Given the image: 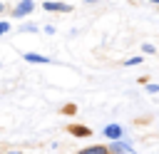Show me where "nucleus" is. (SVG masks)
Returning a JSON list of instances; mask_svg holds the SVG:
<instances>
[{"mask_svg": "<svg viewBox=\"0 0 159 154\" xmlns=\"http://www.w3.org/2000/svg\"><path fill=\"white\" fill-rule=\"evenodd\" d=\"M32 10H35V0H17V2H15V7L10 10V17L22 20V17H30V15H32Z\"/></svg>", "mask_w": 159, "mask_h": 154, "instance_id": "nucleus-1", "label": "nucleus"}, {"mask_svg": "<svg viewBox=\"0 0 159 154\" xmlns=\"http://www.w3.org/2000/svg\"><path fill=\"white\" fill-rule=\"evenodd\" d=\"M102 137H107V142H117V139H124V137H127V132H124V127H122V124L109 122V124H104Z\"/></svg>", "mask_w": 159, "mask_h": 154, "instance_id": "nucleus-2", "label": "nucleus"}, {"mask_svg": "<svg viewBox=\"0 0 159 154\" xmlns=\"http://www.w3.org/2000/svg\"><path fill=\"white\" fill-rule=\"evenodd\" d=\"M107 149H109V154H127V152H134V142H132L129 137H124V139L109 142Z\"/></svg>", "mask_w": 159, "mask_h": 154, "instance_id": "nucleus-3", "label": "nucleus"}, {"mask_svg": "<svg viewBox=\"0 0 159 154\" xmlns=\"http://www.w3.org/2000/svg\"><path fill=\"white\" fill-rule=\"evenodd\" d=\"M42 10H47V12H60V15H67V12H72V5H67V2H60V0H45V2H42Z\"/></svg>", "mask_w": 159, "mask_h": 154, "instance_id": "nucleus-4", "label": "nucleus"}, {"mask_svg": "<svg viewBox=\"0 0 159 154\" xmlns=\"http://www.w3.org/2000/svg\"><path fill=\"white\" fill-rule=\"evenodd\" d=\"M22 60L30 62V65H50V57H45V55H40V52H25Z\"/></svg>", "mask_w": 159, "mask_h": 154, "instance_id": "nucleus-5", "label": "nucleus"}, {"mask_svg": "<svg viewBox=\"0 0 159 154\" xmlns=\"http://www.w3.org/2000/svg\"><path fill=\"white\" fill-rule=\"evenodd\" d=\"M77 154H109V149H107V144H89V147L80 149Z\"/></svg>", "mask_w": 159, "mask_h": 154, "instance_id": "nucleus-6", "label": "nucleus"}, {"mask_svg": "<svg viewBox=\"0 0 159 154\" xmlns=\"http://www.w3.org/2000/svg\"><path fill=\"white\" fill-rule=\"evenodd\" d=\"M72 137H89V127H82V124H70L67 129Z\"/></svg>", "mask_w": 159, "mask_h": 154, "instance_id": "nucleus-7", "label": "nucleus"}, {"mask_svg": "<svg viewBox=\"0 0 159 154\" xmlns=\"http://www.w3.org/2000/svg\"><path fill=\"white\" fill-rule=\"evenodd\" d=\"M142 62H144V55H134V57H127L122 65H124V67H137V65H142Z\"/></svg>", "mask_w": 159, "mask_h": 154, "instance_id": "nucleus-8", "label": "nucleus"}, {"mask_svg": "<svg viewBox=\"0 0 159 154\" xmlns=\"http://www.w3.org/2000/svg\"><path fill=\"white\" fill-rule=\"evenodd\" d=\"M40 30V25H35V22H22L20 25V32H37Z\"/></svg>", "mask_w": 159, "mask_h": 154, "instance_id": "nucleus-9", "label": "nucleus"}, {"mask_svg": "<svg viewBox=\"0 0 159 154\" xmlns=\"http://www.w3.org/2000/svg\"><path fill=\"white\" fill-rule=\"evenodd\" d=\"M142 55H157V47L152 42H142Z\"/></svg>", "mask_w": 159, "mask_h": 154, "instance_id": "nucleus-10", "label": "nucleus"}, {"mask_svg": "<svg viewBox=\"0 0 159 154\" xmlns=\"http://www.w3.org/2000/svg\"><path fill=\"white\" fill-rule=\"evenodd\" d=\"M12 30V25H10V20H0V37H5L7 32Z\"/></svg>", "mask_w": 159, "mask_h": 154, "instance_id": "nucleus-11", "label": "nucleus"}, {"mask_svg": "<svg viewBox=\"0 0 159 154\" xmlns=\"http://www.w3.org/2000/svg\"><path fill=\"white\" fill-rule=\"evenodd\" d=\"M144 89H147L149 94H159V84H157V82H147V84H144Z\"/></svg>", "mask_w": 159, "mask_h": 154, "instance_id": "nucleus-12", "label": "nucleus"}, {"mask_svg": "<svg viewBox=\"0 0 159 154\" xmlns=\"http://www.w3.org/2000/svg\"><path fill=\"white\" fill-rule=\"evenodd\" d=\"M42 32H45V35H55V25H45Z\"/></svg>", "mask_w": 159, "mask_h": 154, "instance_id": "nucleus-13", "label": "nucleus"}, {"mask_svg": "<svg viewBox=\"0 0 159 154\" xmlns=\"http://www.w3.org/2000/svg\"><path fill=\"white\" fill-rule=\"evenodd\" d=\"M62 112H65V114H72V112H75V107H72V104H67V107H62Z\"/></svg>", "mask_w": 159, "mask_h": 154, "instance_id": "nucleus-14", "label": "nucleus"}, {"mask_svg": "<svg viewBox=\"0 0 159 154\" xmlns=\"http://www.w3.org/2000/svg\"><path fill=\"white\" fill-rule=\"evenodd\" d=\"M84 2H92L94 5V2H104V0H84Z\"/></svg>", "mask_w": 159, "mask_h": 154, "instance_id": "nucleus-15", "label": "nucleus"}, {"mask_svg": "<svg viewBox=\"0 0 159 154\" xmlns=\"http://www.w3.org/2000/svg\"><path fill=\"white\" fill-rule=\"evenodd\" d=\"M2 10H5V2H2V0H0V12H2Z\"/></svg>", "mask_w": 159, "mask_h": 154, "instance_id": "nucleus-16", "label": "nucleus"}, {"mask_svg": "<svg viewBox=\"0 0 159 154\" xmlns=\"http://www.w3.org/2000/svg\"><path fill=\"white\" fill-rule=\"evenodd\" d=\"M7 154H20V152H17V149H12V152H7Z\"/></svg>", "mask_w": 159, "mask_h": 154, "instance_id": "nucleus-17", "label": "nucleus"}, {"mask_svg": "<svg viewBox=\"0 0 159 154\" xmlns=\"http://www.w3.org/2000/svg\"><path fill=\"white\" fill-rule=\"evenodd\" d=\"M149 2H152V5H159V0H149Z\"/></svg>", "mask_w": 159, "mask_h": 154, "instance_id": "nucleus-18", "label": "nucleus"}, {"mask_svg": "<svg viewBox=\"0 0 159 154\" xmlns=\"http://www.w3.org/2000/svg\"><path fill=\"white\" fill-rule=\"evenodd\" d=\"M127 154H134V152H127Z\"/></svg>", "mask_w": 159, "mask_h": 154, "instance_id": "nucleus-19", "label": "nucleus"}, {"mask_svg": "<svg viewBox=\"0 0 159 154\" xmlns=\"http://www.w3.org/2000/svg\"><path fill=\"white\" fill-rule=\"evenodd\" d=\"M152 154H154V152H152Z\"/></svg>", "mask_w": 159, "mask_h": 154, "instance_id": "nucleus-20", "label": "nucleus"}]
</instances>
